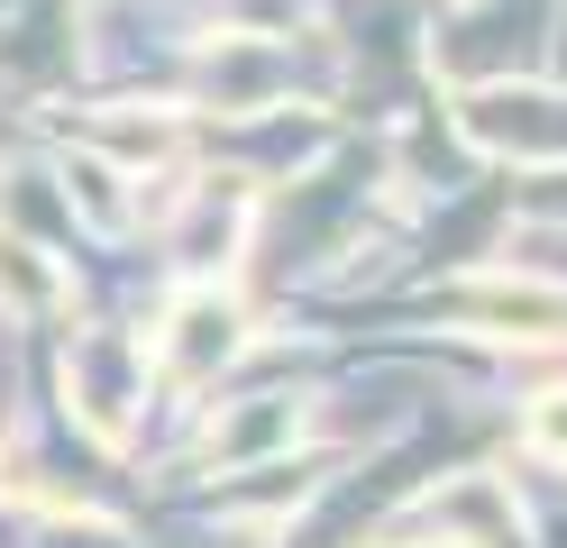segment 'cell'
I'll use <instances>...</instances> for the list:
<instances>
[{
	"mask_svg": "<svg viewBox=\"0 0 567 548\" xmlns=\"http://www.w3.org/2000/svg\"><path fill=\"white\" fill-rule=\"evenodd\" d=\"M156 356H165V375H174V384H202L210 365H229V356H238V311L220 302V292H193V302H174Z\"/></svg>",
	"mask_w": 567,
	"mask_h": 548,
	"instance_id": "1",
	"label": "cell"
},
{
	"mask_svg": "<svg viewBox=\"0 0 567 548\" xmlns=\"http://www.w3.org/2000/svg\"><path fill=\"white\" fill-rule=\"evenodd\" d=\"M293 430V402H247V412L229 421V430H210V457H257V448H275V438Z\"/></svg>",
	"mask_w": 567,
	"mask_h": 548,
	"instance_id": "2",
	"label": "cell"
},
{
	"mask_svg": "<svg viewBox=\"0 0 567 548\" xmlns=\"http://www.w3.org/2000/svg\"><path fill=\"white\" fill-rule=\"evenodd\" d=\"M530 448H540V457H558V466H567V384H558V393H540V402H530Z\"/></svg>",
	"mask_w": 567,
	"mask_h": 548,
	"instance_id": "3",
	"label": "cell"
}]
</instances>
